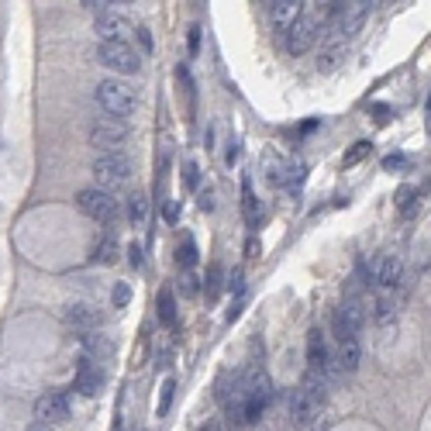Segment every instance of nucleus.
Wrapping results in <instances>:
<instances>
[{"instance_id":"nucleus-6","label":"nucleus","mask_w":431,"mask_h":431,"mask_svg":"<svg viewBox=\"0 0 431 431\" xmlns=\"http://www.w3.org/2000/svg\"><path fill=\"white\" fill-rule=\"evenodd\" d=\"M63 321H66V328H73V332H80V335H93V332L104 325V314H100V307H93L90 300H73V304L63 307Z\"/></svg>"},{"instance_id":"nucleus-3","label":"nucleus","mask_w":431,"mask_h":431,"mask_svg":"<svg viewBox=\"0 0 431 431\" xmlns=\"http://www.w3.org/2000/svg\"><path fill=\"white\" fill-rule=\"evenodd\" d=\"M90 172L97 176V186L111 190V186L128 183V176H131V159H128V156H121V152H100V156L93 159Z\"/></svg>"},{"instance_id":"nucleus-9","label":"nucleus","mask_w":431,"mask_h":431,"mask_svg":"<svg viewBox=\"0 0 431 431\" xmlns=\"http://www.w3.org/2000/svg\"><path fill=\"white\" fill-rule=\"evenodd\" d=\"M318 35H321V21L311 17V14H304V17L286 31V52H290V56H304V52L318 42Z\"/></svg>"},{"instance_id":"nucleus-33","label":"nucleus","mask_w":431,"mask_h":431,"mask_svg":"<svg viewBox=\"0 0 431 431\" xmlns=\"http://www.w3.org/2000/svg\"><path fill=\"white\" fill-rule=\"evenodd\" d=\"M200 207H204V211L214 207V190H200Z\"/></svg>"},{"instance_id":"nucleus-8","label":"nucleus","mask_w":431,"mask_h":431,"mask_svg":"<svg viewBox=\"0 0 431 431\" xmlns=\"http://www.w3.org/2000/svg\"><path fill=\"white\" fill-rule=\"evenodd\" d=\"M70 418V397L63 390H45L38 400H35V421L38 425H59Z\"/></svg>"},{"instance_id":"nucleus-37","label":"nucleus","mask_w":431,"mask_h":431,"mask_svg":"<svg viewBox=\"0 0 431 431\" xmlns=\"http://www.w3.org/2000/svg\"><path fill=\"white\" fill-rule=\"evenodd\" d=\"M28 431H59V428H52V425H38V421H35Z\"/></svg>"},{"instance_id":"nucleus-2","label":"nucleus","mask_w":431,"mask_h":431,"mask_svg":"<svg viewBox=\"0 0 431 431\" xmlns=\"http://www.w3.org/2000/svg\"><path fill=\"white\" fill-rule=\"evenodd\" d=\"M76 204H80V211H83L86 218H93L100 225H111L117 218V211H121L117 197L111 190H104V186H86V190H80Z\"/></svg>"},{"instance_id":"nucleus-13","label":"nucleus","mask_w":431,"mask_h":431,"mask_svg":"<svg viewBox=\"0 0 431 431\" xmlns=\"http://www.w3.org/2000/svg\"><path fill=\"white\" fill-rule=\"evenodd\" d=\"M328 369H332V352H328V342H325V335L314 328L311 335H307V373H318V376H328Z\"/></svg>"},{"instance_id":"nucleus-15","label":"nucleus","mask_w":431,"mask_h":431,"mask_svg":"<svg viewBox=\"0 0 431 431\" xmlns=\"http://www.w3.org/2000/svg\"><path fill=\"white\" fill-rule=\"evenodd\" d=\"M269 7V21L276 24V28H293L300 17H304V3L300 0H273V3H266Z\"/></svg>"},{"instance_id":"nucleus-26","label":"nucleus","mask_w":431,"mask_h":431,"mask_svg":"<svg viewBox=\"0 0 431 431\" xmlns=\"http://www.w3.org/2000/svg\"><path fill=\"white\" fill-rule=\"evenodd\" d=\"M221 286H225L221 283V266H211V273H207V293H211V300L221 293Z\"/></svg>"},{"instance_id":"nucleus-32","label":"nucleus","mask_w":431,"mask_h":431,"mask_svg":"<svg viewBox=\"0 0 431 431\" xmlns=\"http://www.w3.org/2000/svg\"><path fill=\"white\" fill-rule=\"evenodd\" d=\"M197 431H231V428H228L225 421H218V418H211V421H204V425H200V428H197Z\"/></svg>"},{"instance_id":"nucleus-18","label":"nucleus","mask_w":431,"mask_h":431,"mask_svg":"<svg viewBox=\"0 0 431 431\" xmlns=\"http://www.w3.org/2000/svg\"><path fill=\"white\" fill-rule=\"evenodd\" d=\"M145 218H149V197L138 190V193H131V197H128V221H131L135 228H142V225H145Z\"/></svg>"},{"instance_id":"nucleus-36","label":"nucleus","mask_w":431,"mask_h":431,"mask_svg":"<svg viewBox=\"0 0 431 431\" xmlns=\"http://www.w3.org/2000/svg\"><path fill=\"white\" fill-rule=\"evenodd\" d=\"M128 252H131V262H135V266H142V249H138V245H131Z\"/></svg>"},{"instance_id":"nucleus-16","label":"nucleus","mask_w":431,"mask_h":431,"mask_svg":"<svg viewBox=\"0 0 431 431\" xmlns=\"http://www.w3.org/2000/svg\"><path fill=\"white\" fill-rule=\"evenodd\" d=\"M100 387H104V373H100V366H93L90 359H80L76 390H80L83 397H97V393H100Z\"/></svg>"},{"instance_id":"nucleus-1","label":"nucleus","mask_w":431,"mask_h":431,"mask_svg":"<svg viewBox=\"0 0 431 431\" xmlns=\"http://www.w3.org/2000/svg\"><path fill=\"white\" fill-rule=\"evenodd\" d=\"M93 97L111 117H131L138 111V90L128 86L124 80H100Z\"/></svg>"},{"instance_id":"nucleus-29","label":"nucleus","mask_w":431,"mask_h":431,"mask_svg":"<svg viewBox=\"0 0 431 431\" xmlns=\"http://www.w3.org/2000/svg\"><path fill=\"white\" fill-rule=\"evenodd\" d=\"M183 179H186V186H197V183H200V176H197V163H186V166H183Z\"/></svg>"},{"instance_id":"nucleus-7","label":"nucleus","mask_w":431,"mask_h":431,"mask_svg":"<svg viewBox=\"0 0 431 431\" xmlns=\"http://www.w3.org/2000/svg\"><path fill=\"white\" fill-rule=\"evenodd\" d=\"M93 31L100 35L104 45H128V38H131L135 28H131L128 17H121L117 10H100L97 21H93Z\"/></svg>"},{"instance_id":"nucleus-30","label":"nucleus","mask_w":431,"mask_h":431,"mask_svg":"<svg viewBox=\"0 0 431 431\" xmlns=\"http://www.w3.org/2000/svg\"><path fill=\"white\" fill-rule=\"evenodd\" d=\"M407 166V156H387L383 159V170H404Z\"/></svg>"},{"instance_id":"nucleus-28","label":"nucleus","mask_w":431,"mask_h":431,"mask_svg":"<svg viewBox=\"0 0 431 431\" xmlns=\"http://www.w3.org/2000/svg\"><path fill=\"white\" fill-rule=\"evenodd\" d=\"M393 318V300H380L376 304V321H390Z\"/></svg>"},{"instance_id":"nucleus-22","label":"nucleus","mask_w":431,"mask_h":431,"mask_svg":"<svg viewBox=\"0 0 431 431\" xmlns=\"http://www.w3.org/2000/svg\"><path fill=\"white\" fill-rule=\"evenodd\" d=\"M172 393H176V380H166L163 383V390H159V414H170V407H172Z\"/></svg>"},{"instance_id":"nucleus-27","label":"nucleus","mask_w":431,"mask_h":431,"mask_svg":"<svg viewBox=\"0 0 431 431\" xmlns=\"http://www.w3.org/2000/svg\"><path fill=\"white\" fill-rule=\"evenodd\" d=\"M397 204H400V211H414V190H411V186L400 190V193H397Z\"/></svg>"},{"instance_id":"nucleus-17","label":"nucleus","mask_w":431,"mask_h":431,"mask_svg":"<svg viewBox=\"0 0 431 431\" xmlns=\"http://www.w3.org/2000/svg\"><path fill=\"white\" fill-rule=\"evenodd\" d=\"M359 342L355 339H348V342H339L335 345V355H332V366L339 369V373H355V366H359Z\"/></svg>"},{"instance_id":"nucleus-23","label":"nucleus","mask_w":431,"mask_h":431,"mask_svg":"<svg viewBox=\"0 0 431 431\" xmlns=\"http://www.w3.org/2000/svg\"><path fill=\"white\" fill-rule=\"evenodd\" d=\"M369 149H373L369 142H355V149H352V152H345V166H355V163H362V159L369 156Z\"/></svg>"},{"instance_id":"nucleus-4","label":"nucleus","mask_w":431,"mask_h":431,"mask_svg":"<svg viewBox=\"0 0 431 431\" xmlns=\"http://www.w3.org/2000/svg\"><path fill=\"white\" fill-rule=\"evenodd\" d=\"M97 59H100V66H107V70H114V73H121V76H135V73H142V52L138 49H131V45H97Z\"/></svg>"},{"instance_id":"nucleus-5","label":"nucleus","mask_w":431,"mask_h":431,"mask_svg":"<svg viewBox=\"0 0 431 431\" xmlns=\"http://www.w3.org/2000/svg\"><path fill=\"white\" fill-rule=\"evenodd\" d=\"M359 269H362V276H366L369 283H376V286H383V290H393V286L400 283V276H404L400 259L390 256V252L376 256L369 266H366V262H359Z\"/></svg>"},{"instance_id":"nucleus-11","label":"nucleus","mask_w":431,"mask_h":431,"mask_svg":"<svg viewBox=\"0 0 431 431\" xmlns=\"http://www.w3.org/2000/svg\"><path fill=\"white\" fill-rule=\"evenodd\" d=\"M369 7H373V3H339V10H335V17H332V21H335V35H342V38L355 35L359 24L366 21Z\"/></svg>"},{"instance_id":"nucleus-21","label":"nucleus","mask_w":431,"mask_h":431,"mask_svg":"<svg viewBox=\"0 0 431 431\" xmlns=\"http://www.w3.org/2000/svg\"><path fill=\"white\" fill-rule=\"evenodd\" d=\"M176 259H179V266H183V269H190V266L197 262V245H193V238L179 242V249H176Z\"/></svg>"},{"instance_id":"nucleus-25","label":"nucleus","mask_w":431,"mask_h":431,"mask_svg":"<svg viewBox=\"0 0 431 431\" xmlns=\"http://www.w3.org/2000/svg\"><path fill=\"white\" fill-rule=\"evenodd\" d=\"M135 38H138V45H142V52H145V56H152V52H156V38H152V31H149V28H135Z\"/></svg>"},{"instance_id":"nucleus-12","label":"nucleus","mask_w":431,"mask_h":431,"mask_svg":"<svg viewBox=\"0 0 431 431\" xmlns=\"http://www.w3.org/2000/svg\"><path fill=\"white\" fill-rule=\"evenodd\" d=\"M335 335H339V342H348V339H355L359 332H362V307L355 304V300H348L342 304L339 311H335Z\"/></svg>"},{"instance_id":"nucleus-19","label":"nucleus","mask_w":431,"mask_h":431,"mask_svg":"<svg viewBox=\"0 0 431 431\" xmlns=\"http://www.w3.org/2000/svg\"><path fill=\"white\" fill-rule=\"evenodd\" d=\"M117 252H121L117 242H114L111 235H104V238L93 245V262H100V266H114V262H117Z\"/></svg>"},{"instance_id":"nucleus-10","label":"nucleus","mask_w":431,"mask_h":431,"mask_svg":"<svg viewBox=\"0 0 431 431\" xmlns=\"http://www.w3.org/2000/svg\"><path fill=\"white\" fill-rule=\"evenodd\" d=\"M128 138V124L124 121H97L90 128V145L97 152H117V145Z\"/></svg>"},{"instance_id":"nucleus-35","label":"nucleus","mask_w":431,"mask_h":431,"mask_svg":"<svg viewBox=\"0 0 431 431\" xmlns=\"http://www.w3.org/2000/svg\"><path fill=\"white\" fill-rule=\"evenodd\" d=\"M200 45V28H190V52H197Z\"/></svg>"},{"instance_id":"nucleus-34","label":"nucleus","mask_w":431,"mask_h":431,"mask_svg":"<svg viewBox=\"0 0 431 431\" xmlns=\"http://www.w3.org/2000/svg\"><path fill=\"white\" fill-rule=\"evenodd\" d=\"M183 293L190 297V293H197V279L190 276V273H183Z\"/></svg>"},{"instance_id":"nucleus-20","label":"nucleus","mask_w":431,"mask_h":431,"mask_svg":"<svg viewBox=\"0 0 431 431\" xmlns=\"http://www.w3.org/2000/svg\"><path fill=\"white\" fill-rule=\"evenodd\" d=\"M159 321H163V325H170V328H176V300H172L170 290H163V293H159Z\"/></svg>"},{"instance_id":"nucleus-24","label":"nucleus","mask_w":431,"mask_h":431,"mask_svg":"<svg viewBox=\"0 0 431 431\" xmlns=\"http://www.w3.org/2000/svg\"><path fill=\"white\" fill-rule=\"evenodd\" d=\"M111 300H114V307H128V304H131V286H128V283H114Z\"/></svg>"},{"instance_id":"nucleus-14","label":"nucleus","mask_w":431,"mask_h":431,"mask_svg":"<svg viewBox=\"0 0 431 431\" xmlns=\"http://www.w3.org/2000/svg\"><path fill=\"white\" fill-rule=\"evenodd\" d=\"M318 411H321V404H318L314 397H307L300 387H297V390L286 397V414H290V421H293L297 428H304V425H307V421H311Z\"/></svg>"},{"instance_id":"nucleus-31","label":"nucleus","mask_w":431,"mask_h":431,"mask_svg":"<svg viewBox=\"0 0 431 431\" xmlns=\"http://www.w3.org/2000/svg\"><path fill=\"white\" fill-rule=\"evenodd\" d=\"M163 218H166L170 225H176V218H179V204H176V200H166V207H163Z\"/></svg>"}]
</instances>
